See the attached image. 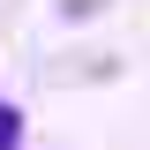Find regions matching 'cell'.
I'll return each mask as SVG.
<instances>
[{
    "label": "cell",
    "mask_w": 150,
    "mask_h": 150,
    "mask_svg": "<svg viewBox=\"0 0 150 150\" xmlns=\"http://www.w3.org/2000/svg\"><path fill=\"white\" fill-rule=\"evenodd\" d=\"M15 143H23V112H15V105H0V150H15Z\"/></svg>",
    "instance_id": "1"
}]
</instances>
